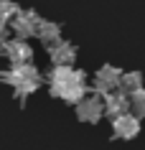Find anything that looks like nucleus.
<instances>
[{"instance_id":"nucleus-1","label":"nucleus","mask_w":145,"mask_h":150,"mask_svg":"<svg viewBox=\"0 0 145 150\" xmlns=\"http://www.w3.org/2000/svg\"><path fill=\"white\" fill-rule=\"evenodd\" d=\"M48 92L56 99H64L66 104H76L89 92L87 74L74 66H56L54 64V69L48 71Z\"/></svg>"},{"instance_id":"nucleus-7","label":"nucleus","mask_w":145,"mask_h":150,"mask_svg":"<svg viewBox=\"0 0 145 150\" xmlns=\"http://www.w3.org/2000/svg\"><path fill=\"white\" fill-rule=\"evenodd\" d=\"M112 132L120 140H132V137H137L140 135V117L137 115H130V112L117 115L112 120Z\"/></svg>"},{"instance_id":"nucleus-5","label":"nucleus","mask_w":145,"mask_h":150,"mask_svg":"<svg viewBox=\"0 0 145 150\" xmlns=\"http://www.w3.org/2000/svg\"><path fill=\"white\" fill-rule=\"evenodd\" d=\"M74 107H76V117H79L81 122H89V125H94V122H99V120L105 117V102H102V97L94 94V92H92V97L79 99Z\"/></svg>"},{"instance_id":"nucleus-6","label":"nucleus","mask_w":145,"mask_h":150,"mask_svg":"<svg viewBox=\"0 0 145 150\" xmlns=\"http://www.w3.org/2000/svg\"><path fill=\"white\" fill-rule=\"evenodd\" d=\"M41 16L36 13V10H21L13 21H10V28H13V33H16V38H31V36H36V25H38Z\"/></svg>"},{"instance_id":"nucleus-13","label":"nucleus","mask_w":145,"mask_h":150,"mask_svg":"<svg viewBox=\"0 0 145 150\" xmlns=\"http://www.w3.org/2000/svg\"><path fill=\"white\" fill-rule=\"evenodd\" d=\"M130 110L135 112L137 117H145V87L137 89L135 94H130Z\"/></svg>"},{"instance_id":"nucleus-2","label":"nucleus","mask_w":145,"mask_h":150,"mask_svg":"<svg viewBox=\"0 0 145 150\" xmlns=\"http://www.w3.org/2000/svg\"><path fill=\"white\" fill-rule=\"evenodd\" d=\"M0 81L16 89V99H21V104H23L41 87V71H38V66H33V61L13 64L10 69L0 71Z\"/></svg>"},{"instance_id":"nucleus-11","label":"nucleus","mask_w":145,"mask_h":150,"mask_svg":"<svg viewBox=\"0 0 145 150\" xmlns=\"http://www.w3.org/2000/svg\"><path fill=\"white\" fill-rule=\"evenodd\" d=\"M117 89H122L125 94H135L137 89H143V74H140V71H127V74H122Z\"/></svg>"},{"instance_id":"nucleus-10","label":"nucleus","mask_w":145,"mask_h":150,"mask_svg":"<svg viewBox=\"0 0 145 150\" xmlns=\"http://www.w3.org/2000/svg\"><path fill=\"white\" fill-rule=\"evenodd\" d=\"M36 38H41V43H46V46L56 43V41H61V25L41 18L38 25H36Z\"/></svg>"},{"instance_id":"nucleus-12","label":"nucleus","mask_w":145,"mask_h":150,"mask_svg":"<svg viewBox=\"0 0 145 150\" xmlns=\"http://www.w3.org/2000/svg\"><path fill=\"white\" fill-rule=\"evenodd\" d=\"M21 13V5L13 3V0H0V21L5 25H10V21Z\"/></svg>"},{"instance_id":"nucleus-3","label":"nucleus","mask_w":145,"mask_h":150,"mask_svg":"<svg viewBox=\"0 0 145 150\" xmlns=\"http://www.w3.org/2000/svg\"><path fill=\"white\" fill-rule=\"evenodd\" d=\"M0 56H5L10 64H28L33 61V48L25 38H5L0 43Z\"/></svg>"},{"instance_id":"nucleus-14","label":"nucleus","mask_w":145,"mask_h":150,"mask_svg":"<svg viewBox=\"0 0 145 150\" xmlns=\"http://www.w3.org/2000/svg\"><path fill=\"white\" fill-rule=\"evenodd\" d=\"M5 38H8V25H5L3 21H0V43H3Z\"/></svg>"},{"instance_id":"nucleus-8","label":"nucleus","mask_w":145,"mask_h":150,"mask_svg":"<svg viewBox=\"0 0 145 150\" xmlns=\"http://www.w3.org/2000/svg\"><path fill=\"white\" fill-rule=\"evenodd\" d=\"M48 56H51V64H56V66H71L76 61V46L61 38L48 46Z\"/></svg>"},{"instance_id":"nucleus-4","label":"nucleus","mask_w":145,"mask_h":150,"mask_svg":"<svg viewBox=\"0 0 145 150\" xmlns=\"http://www.w3.org/2000/svg\"><path fill=\"white\" fill-rule=\"evenodd\" d=\"M120 79H122V69H117V66H112V64H105V66H99V71L94 74V87H92V92L99 97L110 94L112 89L120 87Z\"/></svg>"},{"instance_id":"nucleus-9","label":"nucleus","mask_w":145,"mask_h":150,"mask_svg":"<svg viewBox=\"0 0 145 150\" xmlns=\"http://www.w3.org/2000/svg\"><path fill=\"white\" fill-rule=\"evenodd\" d=\"M102 102H105V115L110 120H115L117 115H125V112H130V94H125V92H110V94L102 97Z\"/></svg>"}]
</instances>
